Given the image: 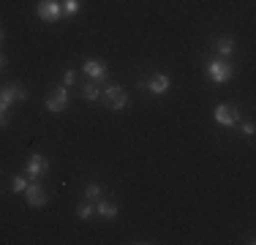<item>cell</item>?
Masks as SVG:
<instances>
[{
  "instance_id": "obj_12",
  "label": "cell",
  "mask_w": 256,
  "mask_h": 245,
  "mask_svg": "<svg viewBox=\"0 0 256 245\" xmlns=\"http://www.w3.org/2000/svg\"><path fill=\"white\" fill-rule=\"evenodd\" d=\"M216 52L224 54V58H229L232 52H234V38H229V36H224V38L216 41Z\"/></svg>"
},
{
  "instance_id": "obj_5",
  "label": "cell",
  "mask_w": 256,
  "mask_h": 245,
  "mask_svg": "<svg viewBox=\"0 0 256 245\" xmlns=\"http://www.w3.org/2000/svg\"><path fill=\"white\" fill-rule=\"evenodd\" d=\"M25 202L30 207H44L46 202H50V196H46L44 186H38V182H28L25 188Z\"/></svg>"
},
{
  "instance_id": "obj_15",
  "label": "cell",
  "mask_w": 256,
  "mask_h": 245,
  "mask_svg": "<svg viewBox=\"0 0 256 245\" xmlns=\"http://www.w3.org/2000/svg\"><path fill=\"white\" fill-rule=\"evenodd\" d=\"M98 96H101V90L96 88V84H84L82 88V98H88V101H96Z\"/></svg>"
},
{
  "instance_id": "obj_20",
  "label": "cell",
  "mask_w": 256,
  "mask_h": 245,
  "mask_svg": "<svg viewBox=\"0 0 256 245\" xmlns=\"http://www.w3.org/2000/svg\"><path fill=\"white\" fill-rule=\"evenodd\" d=\"M254 122H242V134H246V136H254Z\"/></svg>"
},
{
  "instance_id": "obj_4",
  "label": "cell",
  "mask_w": 256,
  "mask_h": 245,
  "mask_svg": "<svg viewBox=\"0 0 256 245\" xmlns=\"http://www.w3.org/2000/svg\"><path fill=\"white\" fill-rule=\"evenodd\" d=\"M82 71L88 74L93 82H104V79H106V74H109L106 63H104V60H98V58H88V60L82 63Z\"/></svg>"
},
{
  "instance_id": "obj_9",
  "label": "cell",
  "mask_w": 256,
  "mask_h": 245,
  "mask_svg": "<svg viewBox=\"0 0 256 245\" xmlns=\"http://www.w3.org/2000/svg\"><path fill=\"white\" fill-rule=\"evenodd\" d=\"M25 98H28V90L22 84H6V88H0V101H6L8 106L14 101H25Z\"/></svg>"
},
{
  "instance_id": "obj_10",
  "label": "cell",
  "mask_w": 256,
  "mask_h": 245,
  "mask_svg": "<svg viewBox=\"0 0 256 245\" xmlns=\"http://www.w3.org/2000/svg\"><path fill=\"white\" fill-rule=\"evenodd\" d=\"M148 90H150L153 96H164V93L169 90V76H166V74H158V76H153V79L148 82Z\"/></svg>"
},
{
  "instance_id": "obj_18",
  "label": "cell",
  "mask_w": 256,
  "mask_h": 245,
  "mask_svg": "<svg viewBox=\"0 0 256 245\" xmlns=\"http://www.w3.org/2000/svg\"><path fill=\"white\" fill-rule=\"evenodd\" d=\"M8 122V104L0 101V126H6Z\"/></svg>"
},
{
  "instance_id": "obj_22",
  "label": "cell",
  "mask_w": 256,
  "mask_h": 245,
  "mask_svg": "<svg viewBox=\"0 0 256 245\" xmlns=\"http://www.w3.org/2000/svg\"><path fill=\"white\" fill-rule=\"evenodd\" d=\"M0 44H3V30H0Z\"/></svg>"
},
{
  "instance_id": "obj_8",
  "label": "cell",
  "mask_w": 256,
  "mask_h": 245,
  "mask_svg": "<svg viewBox=\"0 0 256 245\" xmlns=\"http://www.w3.org/2000/svg\"><path fill=\"white\" fill-rule=\"evenodd\" d=\"M212 118H216L218 126H237V112H234V106H229V104H218L216 106V112H212Z\"/></svg>"
},
{
  "instance_id": "obj_2",
  "label": "cell",
  "mask_w": 256,
  "mask_h": 245,
  "mask_svg": "<svg viewBox=\"0 0 256 245\" xmlns=\"http://www.w3.org/2000/svg\"><path fill=\"white\" fill-rule=\"evenodd\" d=\"M36 14L44 22H58L60 16H63V3H60V0H41V3L36 6Z\"/></svg>"
},
{
  "instance_id": "obj_6",
  "label": "cell",
  "mask_w": 256,
  "mask_h": 245,
  "mask_svg": "<svg viewBox=\"0 0 256 245\" xmlns=\"http://www.w3.org/2000/svg\"><path fill=\"white\" fill-rule=\"evenodd\" d=\"M50 169V164H46V158L41 156V152H33V156L28 158V166H25V174L30 177V180H38L44 172Z\"/></svg>"
},
{
  "instance_id": "obj_17",
  "label": "cell",
  "mask_w": 256,
  "mask_h": 245,
  "mask_svg": "<svg viewBox=\"0 0 256 245\" xmlns=\"http://www.w3.org/2000/svg\"><path fill=\"white\" fill-rule=\"evenodd\" d=\"M63 11H66V14H76V11H79V0H66Z\"/></svg>"
},
{
  "instance_id": "obj_1",
  "label": "cell",
  "mask_w": 256,
  "mask_h": 245,
  "mask_svg": "<svg viewBox=\"0 0 256 245\" xmlns=\"http://www.w3.org/2000/svg\"><path fill=\"white\" fill-rule=\"evenodd\" d=\"M207 76H210L212 82L224 84V82H229V79L234 76V68H232V66L226 63V60L212 58V60H207Z\"/></svg>"
},
{
  "instance_id": "obj_13",
  "label": "cell",
  "mask_w": 256,
  "mask_h": 245,
  "mask_svg": "<svg viewBox=\"0 0 256 245\" xmlns=\"http://www.w3.org/2000/svg\"><path fill=\"white\" fill-rule=\"evenodd\" d=\"M84 199H90V202L101 199V186L98 182H88V186H84Z\"/></svg>"
},
{
  "instance_id": "obj_11",
  "label": "cell",
  "mask_w": 256,
  "mask_h": 245,
  "mask_svg": "<svg viewBox=\"0 0 256 245\" xmlns=\"http://www.w3.org/2000/svg\"><path fill=\"white\" fill-rule=\"evenodd\" d=\"M96 212H98L101 218H114V216H118V204H114V202H106V199H98Z\"/></svg>"
},
{
  "instance_id": "obj_14",
  "label": "cell",
  "mask_w": 256,
  "mask_h": 245,
  "mask_svg": "<svg viewBox=\"0 0 256 245\" xmlns=\"http://www.w3.org/2000/svg\"><path fill=\"white\" fill-rule=\"evenodd\" d=\"M93 212H96V210H93V204H90V199H84V202H82V204H79V207H76V216H79V218H82V220H88V218H93Z\"/></svg>"
},
{
  "instance_id": "obj_3",
  "label": "cell",
  "mask_w": 256,
  "mask_h": 245,
  "mask_svg": "<svg viewBox=\"0 0 256 245\" xmlns=\"http://www.w3.org/2000/svg\"><path fill=\"white\" fill-rule=\"evenodd\" d=\"M104 98H106V104H109L112 112H120V109L128 104V93H126V88H120V84H109V88L104 90Z\"/></svg>"
},
{
  "instance_id": "obj_16",
  "label": "cell",
  "mask_w": 256,
  "mask_h": 245,
  "mask_svg": "<svg viewBox=\"0 0 256 245\" xmlns=\"http://www.w3.org/2000/svg\"><path fill=\"white\" fill-rule=\"evenodd\" d=\"M25 188H28V177H14L11 180V191L14 194H25Z\"/></svg>"
},
{
  "instance_id": "obj_19",
  "label": "cell",
  "mask_w": 256,
  "mask_h": 245,
  "mask_svg": "<svg viewBox=\"0 0 256 245\" xmlns=\"http://www.w3.org/2000/svg\"><path fill=\"white\" fill-rule=\"evenodd\" d=\"M74 79H76V74H74V71H66V74H63V88L74 84Z\"/></svg>"
},
{
  "instance_id": "obj_7",
  "label": "cell",
  "mask_w": 256,
  "mask_h": 245,
  "mask_svg": "<svg viewBox=\"0 0 256 245\" xmlns=\"http://www.w3.org/2000/svg\"><path fill=\"white\" fill-rule=\"evenodd\" d=\"M66 106H68V88H58L54 93H50V98H46V109H50L52 114L63 112Z\"/></svg>"
},
{
  "instance_id": "obj_21",
  "label": "cell",
  "mask_w": 256,
  "mask_h": 245,
  "mask_svg": "<svg viewBox=\"0 0 256 245\" xmlns=\"http://www.w3.org/2000/svg\"><path fill=\"white\" fill-rule=\"evenodd\" d=\"M3 66H6V58H3V54H0V68H3Z\"/></svg>"
}]
</instances>
